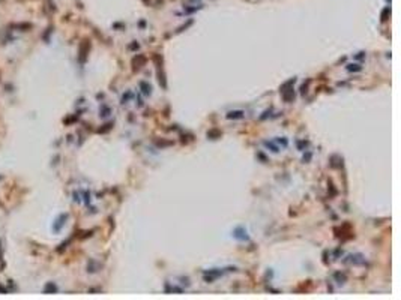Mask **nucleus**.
Returning <instances> with one entry per match:
<instances>
[{
	"label": "nucleus",
	"mask_w": 401,
	"mask_h": 300,
	"mask_svg": "<svg viewBox=\"0 0 401 300\" xmlns=\"http://www.w3.org/2000/svg\"><path fill=\"white\" fill-rule=\"evenodd\" d=\"M228 119H242L244 117V113L242 111H230L228 114H227Z\"/></svg>",
	"instance_id": "nucleus-1"
},
{
	"label": "nucleus",
	"mask_w": 401,
	"mask_h": 300,
	"mask_svg": "<svg viewBox=\"0 0 401 300\" xmlns=\"http://www.w3.org/2000/svg\"><path fill=\"white\" fill-rule=\"evenodd\" d=\"M387 14H389V8H386V9H385V11H383V14H382V20H383V21L386 20Z\"/></svg>",
	"instance_id": "nucleus-2"
}]
</instances>
